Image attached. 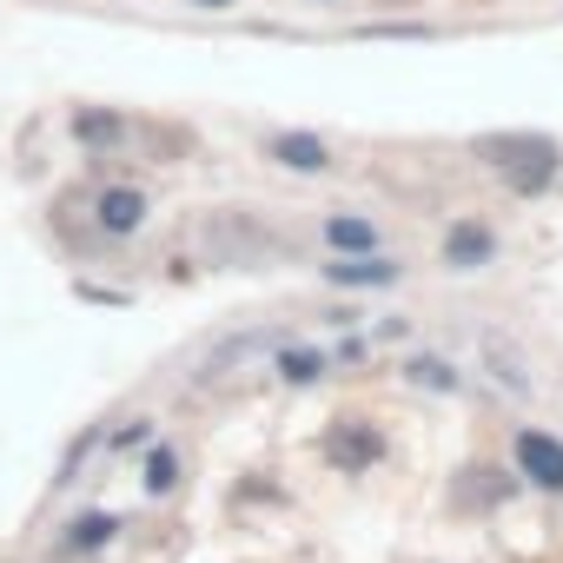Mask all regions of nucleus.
Here are the masks:
<instances>
[{"instance_id": "f257e3e1", "label": "nucleus", "mask_w": 563, "mask_h": 563, "mask_svg": "<svg viewBox=\"0 0 563 563\" xmlns=\"http://www.w3.org/2000/svg\"><path fill=\"white\" fill-rule=\"evenodd\" d=\"M477 153H484V166L504 173V186H517V192L556 186V166H563L556 140H543V133H504V140L490 133V140H477Z\"/></svg>"}, {"instance_id": "f03ea898", "label": "nucleus", "mask_w": 563, "mask_h": 563, "mask_svg": "<svg viewBox=\"0 0 563 563\" xmlns=\"http://www.w3.org/2000/svg\"><path fill=\"white\" fill-rule=\"evenodd\" d=\"M517 471L530 477V484H543V490H563V444L550 438V431H517Z\"/></svg>"}, {"instance_id": "7ed1b4c3", "label": "nucleus", "mask_w": 563, "mask_h": 563, "mask_svg": "<svg viewBox=\"0 0 563 563\" xmlns=\"http://www.w3.org/2000/svg\"><path fill=\"white\" fill-rule=\"evenodd\" d=\"M265 159H272V166H292V173H325V166H332L325 140H312V133H272V140H265Z\"/></svg>"}, {"instance_id": "20e7f679", "label": "nucleus", "mask_w": 563, "mask_h": 563, "mask_svg": "<svg viewBox=\"0 0 563 563\" xmlns=\"http://www.w3.org/2000/svg\"><path fill=\"white\" fill-rule=\"evenodd\" d=\"M93 212H100L107 232H140V225H146V192H133V186H107Z\"/></svg>"}, {"instance_id": "39448f33", "label": "nucleus", "mask_w": 563, "mask_h": 563, "mask_svg": "<svg viewBox=\"0 0 563 563\" xmlns=\"http://www.w3.org/2000/svg\"><path fill=\"white\" fill-rule=\"evenodd\" d=\"M325 457H332V464H345V471H365V464H378V457H385V438H378V431H365V424H352V431H332Z\"/></svg>"}, {"instance_id": "423d86ee", "label": "nucleus", "mask_w": 563, "mask_h": 563, "mask_svg": "<svg viewBox=\"0 0 563 563\" xmlns=\"http://www.w3.org/2000/svg\"><path fill=\"white\" fill-rule=\"evenodd\" d=\"M398 272L405 265H391V258H345V252L325 265L332 286H398Z\"/></svg>"}, {"instance_id": "0eeeda50", "label": "nucleus", "mask_w": 563, "mask_h": 563, "mask_svg": "<svg viewBox=\"0 0 563 563\" xmlns=\"http://www.w3.org/2000/svg\"><path fill=\"white\" fill-rule=\"evenodd\" d=\"M490 252H497V239L484 232V225H451V239H444V258L457 265V272H477V265H490Z\"/></svg>"}, {"instance_id": "6e6552de", "label": "nucleus", "mask_w": 563, "mask_h": 563, "mask_svg": "<svg viewBox=\"0 0 563 563\" xmlns=\"http://www.w3.org/2000/svg\"><path fill=\"white\" fill-rule=\"evenodd\" d=\"M325 245L332 252H372L378 245V225L372 219H352V212H332L325 219Z\"/></svg>"}, {"instance_id": "1a4fd4ad", "label": "nucleus", "mask_w": 563, "mask_h": 563, "mask_svg": "<svg viewBox=\"0 0 563 563\" xmlns=\"http://www.w3.org/2000/svg\"><path fill=\"white\" fill-rule=\"evenodd\" d=\"M74 133H80V140H93V146H107V140H120L126 126H120L113 113H74Z\"/></svg>"}, {"instance_id": "9d476101", "label": "nucleus", "mask_w": 563, "mask_h": 563, "mask_svg": "<svg viewBox=\"0 0 563 563\" xmlns=\"http://www.w3.org/2000/svg\"><path fill=\"white\" fill-rule=\"evenodd\" d=\"M278 372L299 378V385H312V378L325 372V358H319V352H286V358H278Z\"/></svg>"}, {"instance_id": "9b49d317", "label": "nucleus", "mask_w": 563, "mask_h": 563, "mask_svg": "<svg viewBox=\"0 0 563 563\" xmlns=\"http://www.w3.org/2000/svg\"><path fill=\"white\" fill-rule=\"evenodd\" d=\"M411 378H418V385H431V391H457V372H451V365H438V358H418V365H411Z\"/></svg>"}, {"instance_id": "f8f14e48", "label": "nucleus", "mask_w": 563, "mask_h": 563, "mask_svg": "<svg viewBox=\"0 0 563 563\" xmlns=\"http://www.w3.org/2000/svg\"><path fill=\"white\" fill-rule=\"evenodd\" d=\"M146 490H173V451H153V464H146Z\"/></svg>"}, {"instance_id": "ddd939ff", "label": "nucleus", "mask_w": 563, "mask_h": 563, "mask_svg": "<svg viewBox=\"0 0 563 563\" xmlns=\"http://www.w3.org/2000/svg\"><path fill=\"white\" fill-rule=\"evenodd\" d=\"M107 530H113V517H87V523H74V550H80V543H107Z\"/></svg>"}, {"instance_id": "4468645a", "label": "nucleus", "mask_w": 563, "mask_h": 563, "mask_svg": "<svg viewBox=\"0 0 563 563\" xmlns=\"http://www.w3.org/2000/svg\"><path fill=\"white\" fill-rule=\"evenodd\" d=\"M199 8H225V0H199Z\"/></svg>"}]
</instances>
